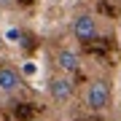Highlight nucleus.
Here are the masks:
<instances>
[{"label":"nucleus","mask_w":121,"mask_h":121,"mask_svg":"<svg viewBox=\"0 0 121 121\" xmlns=\"http://www.w3.org/2000/svg\"><path fill=\"white\" fill-rule=\"evenodd\" d=\"M86 105L91 110H102L110 105V83L108 81H91L86 86Z\"/></svg>","instance_id":"nucleus-1"},{"label":"nucleus","mask_w":121,"mask_h":121,"mask_svg":"<svg viewBox=\"0 0 121 121\" xmlns=\"http://www.w3.org/2000/svg\"><path fill=\"white\" fill-rule=\"evenodd\" d=\"M97 32H99V27H97V19L91 16V13H78L73 19V35L78 40L89 43V40L97 38Z\"/></svg>","instance_id":"nucleus-2"},{"label":"nucleus","mask_w":121,"mask_h":121,"mask_svg":"<svg viewBox=\"0 0 121 121\" xmlns=\"http://www.w3.org/2000/svg\"><path fill=\"white\" fill-rule=\"evenodd\" d=\"M48 94H51L56 102H67V99H73L75 94V83H73V78L70 75H54L51 81H48Z\"/></svg>","instance_id":"nucleus-3"},{"label":"nucleus","mask_w":121,"mask_h":121,"mask_svg":"<svg viewBox=\"0 0 121 121\" xmlns=\"http://www.w3.org/2000/svg\"><path fill=\"white\" fill-rule=\"evenodd\" d=\"M56 67L65 75L78 73L81 70V56H78V51H73V48H59L56 51Z\"/></svg>","instance_id":"nucleus-4"},{"label":"nucleus","mask_w":121,"mask_h":121,"mask_svg":"<svg viewBox=\"0 0 121 121\" xmlns=\"http://www.w3.org/2000/svg\"><path fill=\"white\" fill-rule=\"evenodd\" d=\"M19 86H22V75H19L16 67H0V91H16Z\"/></svg>","instance_id":"nucleus-5"},{"label":"nucleus","mask_w":121,"mask_h":121,"mask_svg":"<svg viewBox=\"0 0 121 121\" xmlns=\"http://www.w3.org/2000/svg\"><path fill=\"white\" fill-rule=\"evenodd\" d=\"M0 3H3V5H11V0H0Z\"/></svg>","instance_id":"nucleus-6"}]
</instances>
